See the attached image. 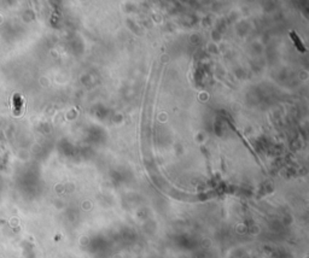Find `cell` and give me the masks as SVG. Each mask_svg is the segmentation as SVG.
Here are the masks:
<instances>
[{
  "instance_id": "6da1fadb",
  "label": "cell",
  "mask_w": 309,
  "mask_h": 258,
  "mask_svg": "<svg viewBox=\"0 0 309 258\" xmlns=\"http://www.w3.org/2000/svg\"><path fill=\"white\" fill-rule=\"evenodd\" d=\"M290 34H291V37L293 39V41H295V44H296L297 48H298V50H301V51L303 52V51H304V47H303V45H302V41L298 39V36H297V35H296L293 32H291Z\"/></svg>"
}]
</instances>
